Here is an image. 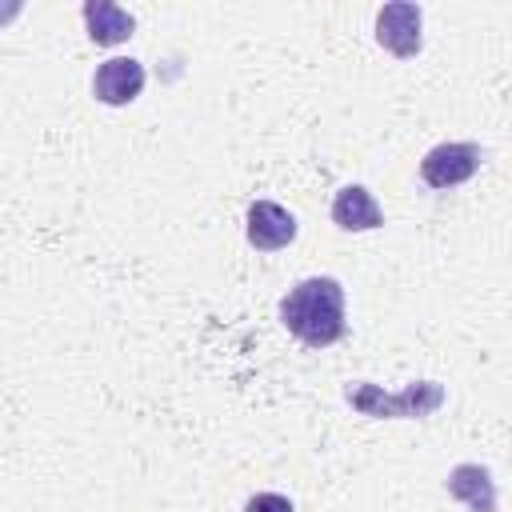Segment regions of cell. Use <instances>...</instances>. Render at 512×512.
Returning a JSON list of instances; mask_svg holds the SVG:
<instances>
[{"instance_id":"obj_1","label":"cell","mask_w":512,"mask_h":512,"mask_svg":"<svg viewBox=\"0 0 512 512\" xmlns=\"http://www.w3.org/2000/svg\"><path fill=\"white\" fill-rule=\"evenodd\" d=\"M280 324L308 348H328L344 336V288L332 276H308L280 300Z\"/></svg>"},{"instance_id":"obj_2","label":"cell","mask_w":512,"mask_h":512,"mask_svg":"<svg viewBox=\"0 0 512 512\" xmlns=\"http://www.w3.org/2000/svg\"><path fill=\"white\" fill-rule=\"evenodd\" d=\"M348 404H352L360 416L420 420V416H432V412L444 404V384H436V380H412V384L400 388V392H384L380 384L356 380V384H348Z\"/></svg>"},{"instance_id":"obj_3","label":"cell","mask_w":512,"mask_h":512,"mask_svg":"<svg viewBox=\"0 0 512 512\" xmlns=\"http://www.w3.org/2000/svg\"><path fill=\"white\" fill-rule=\"evenodd\" d=\"M480 160H484V148L476 140H444L424 152L420 180L428 188H456L480 172Z\"/></svg>"},{"instance_id":"obj_4","label":"cell","mask_w":512,"mask_h":512,"mask_svg":"<svg viewBox=\"0 0 512 512\" xmlns=\"http://www.w3.org/2000/svg\"><path fill=\"white\" fill-rule=\"evenodd\" d=\"M420 24H424L420 4H408V0L384 4V8L376 12V40H380L392 56L408 60V56H416V52H420V44H424Z\"/></svg>"},{"instance_id":"obj_5","label":"cell","mask_w":512,"mask_h":512,"mask_svg":"<svg viewBox=\"0 0 512 512\" xmlns=\"http://www.w3.org/2000/svg\"><path fill=\"white\" fill-rule=\"evenodd\" d=\"M244 236L256 252H280L296 240V216L276 200H256L244 216Z\"/></svg>"},{"instance_id":"obj_6","label":"cell","mask_w":512,"mask_h":512,"mask_svg":"<svg viewBox=\"0 0 512 512\" xmlns=\"http://www.w3.org/2000/svg\"><path fill=\"white\" fill-rule=\"evenodd\" d=\"M140 92H144V64L132 56H112L92 76V96L100 104L120 108V104H132Z\"/></svg>"},{"instance_id":"obj_7","label":"cell","mask_w":512,"mask_h":512,"mask_svg":"<svg viewBox=\"0 0 512 512\" xmlns=\"http://www.w3.org/2000/svg\"><path fill=\"white\" fill-rule=\"evenodd\" d=\"M444 488L452 500L468 504V512H496V480L484 464H456Z\"/></svg>"},{"instance_id":"obj_8","label":"cell","mask_w":512,"mask_h":512,"mask_svg":"<svg viewBox=\"0 0 512 512\" xmlns=\"http://www.w3.org/2000/svg\"><path fill=\"white\" fill-rule=\"evenodd\" d=\"M332 224L344 228V232H368V228L384 224V212H380L376 196L364 184H348L332 200Z\"/></svg>"},{"instance_id":"obj_9","label":"cell","mask_w":512,"mask_h":512,"mask_svg":"<svg viewBox=\"0 0 512 512\" xmlns=\"http://www.w3.org/2000/svg\"><path fill=\"white\" fill-rule=\"evenodd\" d=\"M84 24H88V36H92L100 48L124 44V40L136 32L132 12H124V8L112 4V0H88V4H84Z\"/></svg>"},{"instance_id":"obj_10","label":"cell","mask_w":512,"mask_h":512,"mask_svg":"<svg viewBox=\"0 0 512 512\" xmlns=\"http://www.w3.org/2000/svg\"><path fill=\"white\" fill-rule=\"evenodd\" d=\"M244 512H296V508H292V500L280 496V492H256V496H248Z\"/></svg>"}]
</instances>
